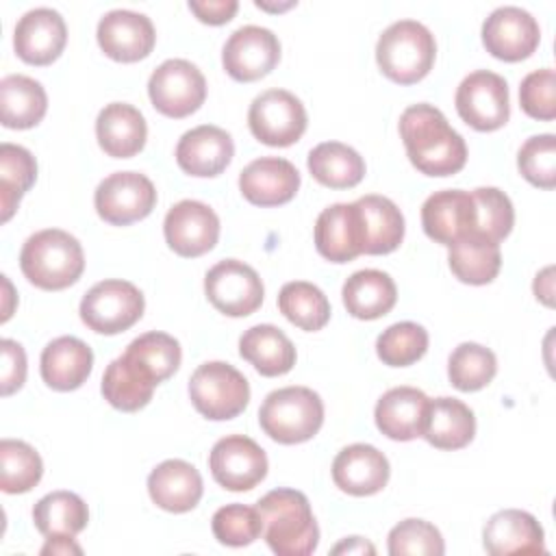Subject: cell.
Here are the masks:
<instances>
[{"instance_id": "cell-20", "label": "cell", "mask_w": 556, "mask_h": 556, "mask_svg": "<svg viewBox=\"0 0 556 556\" xmlns=\"http://www.w3.org/2000/svg\"><path fill=\"white\" fill-rule=\"evenodd\" d=\"M235 156L232 137L213 124H202L187 130L176 146L178 167L198 178L219 176Z\"/></svg>"}, {"instance_id": "cell-24", "label": "cell", "mask_w": 556, "mask_h": 556, "mask_svg": "<svg viewBox=\"0 0 556 556\" xmlns=\"http://www.w3.org/2000/svg\"><path fill=\"white\" fill-rule=\"evenodd\" d=\"M430 397L415 387H393L376 404L374 419L378 430L393 441L421 437Z\"/></svg>"}, {"instance_id": "cell-41", "label": "cell", "mask_w": 556, "mask_h": 556, "mask_svg": "<svg viewBox=\"0 0 556 556\" xmlns=\"http://www.w3.org/2000/svg\"><path fill=\"white\" fill-rule=\"evenodd\" d=\"M43 476L37 450L17 439L0 441V489L4 493H26Z\"/></svg>"}, {"instance_id": "cell-45", "label": "cell", "mask_w": 556, "mask_h": 556, "mask_svg": "<svg viewBox=\"0 0 556 556\" xmlns=\"http://www.w3.org/2000/svg\"><path fill=\"white\" fill-rule=\"evenodd\" d=\"M213 534L222 545L243 547L254 543L261 536V517L256 506L245 504H226L215 510L211 521Z\"/></svg>"}, {"instance_id": "cell-35", "label": "cell", "mask_w": 556, "mask_h": 556, "mask_svg": "<svg viewBox=\"0 0 556 556\" xmlns=\"http://www.w3.org/2000/svg\"><path fill=\"white\" fill-rule=\"evenodd\" d=\"M308 172L324 187L350 189L363 180L365 161L341 141H324L308 152Z\"/></svg>"}, {"instance_id": "cell-34", "label": "cell", "mask_w": 556, "mask_h": 556, "mask_svg": "<svg viewBox=\"0 0 556 556\" xmlns=\"http://www.w3.org/2000/svg\"><path fill=\"white\" fill-rule=\"evenodd\" d=\"M447 263L460 282L489 285L502 267L500 243L471 232L450 245Z\"/></svg>"}, {"instance_id": "cell-29", "label": "cell", "mask_w": 556, "mask_h": 556, "mask_svg": "<svg viewBox=\"0 0 556 556\" xmlns=\"http://www.w3.org/2000/svg\"><path fill=\"white\" fill-rule=\"evenodd\" d=\"M363 226V254H389L404 239V215L384 195H363L356 202Z\"/></svg>"}, {"instance_id": "cell-48", "label": "cell", "mask_w": 556, "mask_h": 556, "mask_svg": "<svg viewBox=\"0 0 556 556\" xmlns=\"http://www.w3.org/2000/svg\"><path fill=\"white\" fill-rule=\"evenodd\" d=\"M519 102L526 115L549 122L556 117V74L552 67L530 72L519 87Z\"/></svg>"}, {"instance_id": "cell-52", "label": "cell", "mask_w": 556, "mask_h": 556, "mask_svg": "<svg viewBox=\"0 0 556 556\" xmlns=\"http://www.w3.org/2000/svg\"><path fill=\"white\" fill-rule=\"evenodd\" d=\"M332 554H376V547L361 536H350L332 547Z\"/></svg>"}, {"instance_id": "cell-2", "label": "cell", "mask_w": 556, "mask_h": 556, "mask_svg": "<svg viewBox=\"0 0 556 556\" xmlns=\"http://www.w3.org/2000/svg\"><path fill=\"white\" fill-rule=\"evenodd\" d=\"M261 536L278 556H308L317 549L319 528L308 497L295 489H274L256 502Z\"/></svg>"}, {"instance_id": "cell-50", "label": "cell", "mask_w": 556, "mask_h": 556, "mask_svg": "<svg viewBox=\"0 0 556 556\" xmlns=\"http://www.w3.org/2000/svg\"><path fill=\"white\" fill-rule=\"evenodd\" d=\"M239 9L237 0H189V11L195 13V17L211 26H222L235 17Z\"/></svg>"}, {"instance_id": "cell-6", "label": "cell", "mask_w": 556, "mask_h": 556, "mask_svg": "<svg viewBox=\"0 0 556 556\" xmlns=\"http://www.w3.org/2000/svg\"><path fill=\"white\" fill-rule=\"evenodd\" d=\"M189 397L200 415L213 421L232 419L250 402L245 376L228 363H202L189 378Z\"/></svg>"}, {"instance_id": "cell-46", "label": "cell", "mask_w": 556, "mask_h": 556, "mask_svg": "<svg viewBox=\"0 0 556 556\" xmlns=\"http://www.w3.org/2000/svg\"><path fill=\"white\" fill-rule=\"evenodd\" d=\"M521 176L541 189L556 187V137L552 132L526 139L517 154Z\"/></svg>"}, {"instance_id": "cell-43", "label": "cell", "mask_w": 556, "mask_h": 556, "mask_svg": "<svg viewBox=\"0 0 556 556\" xmlns=\"http://www.w3.org/2000/svg\"><path fill=\"white\" fill-rule=\"evenodd\" d=\"M428 350V332L415 321H397L380 332L376 341L378 358L389 367H408Z\"/></svg>"}, {"instance_id": "cell-37", "label": "cell", "mask_w": 556, "mask_h": 556, "mask_svg": "<svg viewBox=\"0 0 556 556\" xmlns=\"http://www.w3.org/2000/svg\"><path fill=\"white\" fill-rule=\"evenodd\" d=\"M154 382L141 374L124 354L109 363L102 376V395L104 400L124 413H135L143 408L154 393Z\"/></svg>"}, {"instance_id": "cell-28", "label": "cell", "mask_w": 556, "mask_h": 556, "mask_svg": "<svg viewBox=\"0 0 556 556\" xmlns=\"http://www.w3.org/2000/svg\"><path fill=\"white\" fill-rule=\"evenodd\" d=\"M93 367L91 348L78 337H59L41 352V378L54 391L83 387Z\"/></svg>"}, {"instance_id": "cell-40", "label": "cell", "mask_w": 556, "mask_h": 556, "mask_svg": "<svg viewBox=\"0 0 556 556\" xmlns=\"http://www.w3.org/2000/svg\"><path fill=\"white\" fill-rule=\"evenodd\" d=\"M37 161L35 156L15 143L0 146V202L2 222H9L17 208L22 195L35 185Z\"/></svg>"}, {"instance_id": "cell-16", "label": "cell", "mask_w": 556, "mask_h": 556, "mask_svg": "<svg viewBox=\"0 0 556 556\" xmlns=\"http://www.w3.org/2000/svg\"><path fill=\"white\" fill-rule=\"evenodd\" d=\"M539 41V22L521 7H500L482 24V43L500 61L528 59Z\"/></svg>"}, {"instance_id": "cell-49", "label": "cell", "mask_w": 556, "mask_h": 556, "mask_svg": "<svg viewBox=\"0 0 556 556\" xmlns=\"http://www.w3.org/2000/svg\"><path fill=\"white\" fill-rule=\"evenodd\" d=\"M2 369H0V384L2 395H11L22 389L26 380V354L24 348L13 339H2Z\"/></svg>"}, {"instance_id": "cell-12", "label": "cell", "mask_w": 556, "mask_h": 556, "mask_svg": "<svg viewBox=\"0 0 556 556\" xmlns=\"http://www.w3.org/2000/svg\"><path fill=\"white\" fill-rule=\"evenodd\" d=\"M98 215L113 226H128L148 217L156 204L152 180L139 172H115L93 193Z\"/></svg>"}, {"instance_id": "cell-27", "label": "cell", "mask_w": 556, "mask_h": 556, "mask_svg": "<svg viewBox=\"0 0 556 556\" xmlns=\"http://www.w3.org/2000/svg\"><path fill=\"white\" fill-rule=\"evenodd\" d=\"M100 148L113 159H130L146 146L148 126L139 109L126 102L106 104L96 119Z\"/></svg>"}, {"instance_id": "cell-13", "label": "cell", "mask_w": 556, "mask_h": 556, "mask_svg": "<svg viewBox=\"0 0 556 556\" xmlns=\"http://www.w3.org/2000/svg\"><path fill=\"white\" fill-rule=\"evenodd\" d=\"M208 469L226 491H250L267 476V456L250 437L228 434L213 445Z\"/></svg>"}, {"instance_id": "cell-5", "label": "cell", "mask_w": 556, "mask_h": 556, "mask_svg": "<svg viewBox=\"0 0 556 556\" xmlns=\"http://www.w3.org/2000/svg\"><path fill=\"white\" fill-rule=\"evenodd\" d=\"M258 424L269 439L282 445L304 443L313 439L324 424V402L308 387L276 389L263 400Z\"/></svg>"}, {"instance_id": "cell-30", "label": "cell", "mask_w": 556, "mask_h": 556, "mask_svg": "<svg viewBox=\"0 0 556 556\" xmlns=\"http://www.w3.org/2000/svg\"><path fill=\"white\" fill-rule=\"evenodd\" d=\"M239 354L267 378L282 376L295 365V345L280 328L271 324L248 328L239 339Z\"/></svg>"}, {"instance_id": "cell-25", "label": "cell", "mask_w": 556, "mask_h": 556, "mask_svg": "<svg viewBox=\"0 0 556 556\" xmlns=\"http://www.w3.org/2000/svg\"><path fill=\"white\" fill-rule=\"evenodd\" d=\"M482 543L493 556L545 552L541 523L534 519V515L519 508H506L491 515L482 530Z\"/></svg>"}, {"instance_id": "cell-9", "label": "cell", "mask_w": 556, "mask_h": 556, "mask_svg": "<svg viewBox=\"0 0 556 556\" xmlns=\"http://www.w3.org/2000/svg\"><path fill=\"white\" fill-rule=\"evenodd\" d=\"M306 109L287 89H267L258 93L248 111V124L252 135L274 148H287L295 143L306 130Z\"/></svg>"}, {"instance_id": "cell-1", "label": "cell", "mask_w": 556, "mask_h": 556, "mask_svg": "<svg viewBox=\"0 0 556 556\" xmlns=\"http://www.w3.org/2000/svg\"><path fill=\"white\" fill-rule=\"evenodd\" d=\"M400 137L408 161L426 176H452L467 163L465 139L432 104H413L400 115Z\"/></svg>"}, {"instance_id": "cell-8", "label": "cell", "mask_w": 556, "mask_h": 556, "mask_svg": "<svg viewBox=\"0 0 556 556\" xmlns=\"http://www.w3.org/2000/svg\"><path fill=\"white\" fill-rule=\"evenodd\" d=\"M152 106L174 119L195 113L206 98L204 74L187 59L163 61L148 80Z\"/></svg>"}, {"instance_id": "cell-10", "label": "cell", "mask_w": 556, "mask_h": 556, "mask_svg": "<svg viewBox=\"0 0 556 556\" xmlns=\"http://www.w3.org/2000/svg\"><path fill=\"white\" fill-rule=\"evenodd\" d=\"M454 102L460 119L480 132L497 130L510 117L508 85L500 74L489 70H476L465 76Z\"/></svg>"}, {"instance_id": "cell-44", "label": "cell", "mask_w": 556, "mask_h": 556, "mask_svg": "<svg viewBox=\"0 0 556 556\" xmlns=\"http://www.w3.org/2000/svg\"><path fill=\"white\" fill-rule=\"evenodd\" d=\"M471 198L476 202V235L495 243L508 237L515 224L510 198L497 187H478L471 191Z\"/></svg>"}, {"instance_id": "cell-39", "label": "cell", "mask_w": 556, "mask_h": 556, "mask_svg": "<svg viewBox=\"0 0 556 556\" xmlns=\"http://www.w3.org/2000/svg\"><path fill=\"white\" fill-rule=\"evenodd\" d=\"M280 313L306 332L321 330L330 319V302L319 287L306 280L287 282L278 293Z\"/></svg>"}, {"instance_id": "cell-14", "label": "cell", "mask_w": 556, "mask_h": 556, "mask_svg": "<svg viewBox=\"0 0 556 556\" xmlns=\"http://www.w3.org/2000/svg\"><path fill=\"white\" fill-rule=\"evenodd\" d=\"M280 61L278 37L263 26H241L224 43L222 63L230 78L252 83L267 76Z\"/></svg>"}, {"instance_id": "cell-21", "label": "cell", "mask_w": 556, "mask_h": 556, "mask_svg": "<svg viewBox=\"0 0 556 556\" xmlns=\"http://www.w3.org/2000/svg\"><path fill=\"white\" fill-rule=\"evenodd\" d=\"M239 189L256 206H278L298 193L300 172L287 159L261 156L241 169Z\"/></svg>"}, {"instance_id": "cell-11", "label": "cell", "mask_w": 556, "mask_h": 556, "mask_svg": "<svg viewBox=\"0 0 556 556\" xmlns=\"http://www.w3.org/2000/svg\"><path fill=\"white\" fill-rule=\"evenodd\" d=\"M204 293L219 313L228 317H245L263 304L265 287L250 265L237 258H226L206 271Z\"/></svg>"}, {"instance_id": "cell-23", "label": "cell", "mask_w": 556, "mask_h": 556, "mask_svg": "<svg viewBox=\"0 0 556 556\" xmlns=\"http://www.w3.org/2000/svg\"><path fill=\"white\" fill-rule=\"evenodd\" d=\"M363 226L356 204H332L315 222V248L330 263H348L363 254Z\"/></svg>"}, {"instance_id": "cell-36", "label": "cell", "mask_w": 556, "mask_h": 556, "mask_svg": "<svg viewBox=\"0 0 556 556\" xmlns=\"http://www.w3.org/2000/svg\"><path fill=\"white\" fill-rule=\"evenodd\" d=\"M33 521L43 536H76L87 528L89 510L76 493L52 491L35 504Z\"/></svg>"}, {"instance_id": "cell-18", "label": "cell", "mask_w": 556, "mask_h": 556, "mask_svg": "<svg viewBox=\"0 0 556 556\" xmlns=\"http://www.w3.org/2000/svg\"><path fill=\"white\" fill-rule=\"evenodd\" d=\"M67 43V26L59 11L39 7L26 11L13 30L17 56L30 65H50Z\"/></svg>"}, {"instance_id": "cell-22", "label": "cell", "mask_w": 556, "mask_h": 556, "mask_svg": "<svg viewBox=\"0 0 556 556\" xmlns=\"http://www.w3.org/2000/svg\"><path fill=\"white\" fill-rule=\"evenodd\" d=\"M389 460L387 456L367 443H352L343 447L332 460L334 484L350 495L365 497L382 491L389 482Z\"/></svg>"}, {"instance_id": "cell-26", "label": "cell", "mask_w": 556, "mask_h": 556, "mask_svg": "<svg viewBox=\"0 0 556 556\" xmlns=\"http://www.w3.org/2000/svg\"><path fill=\"white\" fill-rule=\"evenodd\" d=\"M200 471L180 458H169L156 465L148 476V493L152 502L167 513H187L202 497Z\"/></svg>"}, {"instance_id": "cell-47", "label": "cell", "mask_w": 556, "mask_h": 556, "mask_svg": "<svg viewBox=\"0 0 556 556\" xmlns=\"http://www.w3.org/2000/svg\"><path fill=\"white\" fill-rule=\"evenodd\" d=\"M445 552L443 536L439 528L424 519H404L389 532V554H426L441 556Z\"/></svg>"}, {"instance_id": "cell-42", "label": "cell", "mask_w": 556, "mask_h": 556, "mask_svg": "<svg viewBox=\"0 0 556 556\" xmlns=\"http://www.w3.org/2000/svg\"><path fill=\"white\" fill-rule=\"evenodd\" d=\"M497 371L495 354L480 343H460L454 348L447 361V376L452 387L458 391H480L484 389Z\"/></svg>"}, {"instance_id": "cell-32", "label": "cell", "mask_w": 556, "mask_h": 556, "mask_svg": "<svg viewBox=\"0 0 556 556\" xmlns=\"http://www.w3.org/2000/svg\"><path fill=\"white\" fill-rule=\"evenodd\" d=\"M48 111V96L39 80L11 74L0 80V119L2 126L24 130L37 126Z\"/></svg>"}, {"instance_id": "cell-7", "label": "cell", "mask_w": 556, "mask_h": 556, "mask_svg": "<svg viewBox=\"0 0 556 556\" xmlns=\"http://www.w3.org/2000/svg\"><path fill=\"white\" fill-rule=\"evenodd\" d=\"M143 293L128 280H102L80 300L83 324L98 334H119L143 315Z\"/></svg>"}, {"instance_id": "cell-51", "label": "cell", "mask_w": 556, "mask_h": 556, "mask_svg": "<svg viewBox=\"0 0 556 556\" xmlns=\"http://www.w3.org/2000/svg\"><path fill=\"white\" fill-rule=\"evenodd\" d=\"M80 545L74 543L72 536H48L41 554H80Z\"/></svg>"}, {"instance_id": "cell-3", "label": "cell", "mask_w": 556, "mask_h": 556, "mask_svg": "<svg viewBox=\"0 0 556 556\" xmlns=\"http://www.w3.org/2000/svg\"><path fill=\"white\" fill-rule=\"evenodd\" d=\"M22 274L39 289L61 291L74 285L85 269L80 241L59 228H46L26 239L20 252Z\"/></svg>"}, {"instance_id": "cell-38", "label": "cell", "mask_w": 556, "mask_h": 556, "mask_svg": "<svg viewBox=\"0 0 556 556\" xmlns=\"http://www.w3.org/2000/svg\"><path fill=\"white\" fill-rule=\"evenodd\" d=\"M124 356L154 384L165 382L180 367V343L167 332H146L132 339Z\"/></svg>"}, {"instance_id": "cell-4", "label": "cell", "mask_w": 556, "mask_h": 556, "mask_svg": "<svg viewBox=\"0 0 556 556\" xmlns=\"http://www.w3.org/2000/svg\"><path fill=\"white\" fill-rule=\"evenodd\" d=\"M434 35L415 20L393 22L382 30L376 43V61L380 72L400 85H413L428 76L434 65Z\"/></svg>"}, {"instance_id": "cell-33", "label": "cell", "mask_w": 556, "mask_h": 556, "mask_svg": "<svg viewBox=\"0 0 556 556\" xmlns=\"http://www.w3.org/2000/svg\"><path fill=\"white\" fill-rule=\"evenodd\" d=\"M341 295L352 317L378 319L395 306L397 289L393 278L387 271L361 269L345 280Z\"/></svg>"}, {"instance_id": "cell-19", "label": "cell", "mask_w": 556, "mask_h": 556, "mask_svg": "<svg viewBox=\"0 0 556 556\" xmlns=\"http://www.w3.org/2000/svg\"><path fill=\"white\" fill-rule=\"evenodd\" d=\"M421 226L430 239L447 248L476 232V202L471 191L443 189L428 195L421 206Z\"/></svg>"}, {"instance_id": "cell-31", "label": "cell", "mask_w": 556, "mask_h": 556, "mask_svg": "<svg viewBox=\"0 0 556 556\" xmlns=\"http://www.w3.org/2000/svg\"><path fill=\"white\" fill-rule=\"evenodd\" d=\"M476 434L473 410L456 397H434L428 402L421 437L439 450H460Z\"/></svg>"}, {"instance_id": "cell-15", "label": "cell", "mask_w": 556, "mask_h": 556, "mask_svg": "<svg viewBox=\"0 0 556 556\" xmlns=\"http://www.w3.org/2000/svg\"><path fill=\"white\" fill-rule=\"evenodd\" d=\"M167 245L185 258H195L215 248L219 239L217 213L198 200L176 202L163 222Z\"/></svg>"}, {"instance_id": "cell-17", "label": "cell", "mask_w": 556, "mask_h": 556, "mask_svg": "<svg viewBox=\"0 0 556 556\" xmlns=\"http://www.w3.org/2000/svg\"><path fill=\"white\" fill-rule=\"evenodd\" d=\"M96 37L102 52L119 63H135L146 59L156 41L150 17L128 9L109 11L98 22Z\"/></svg>"}]
</instances>
